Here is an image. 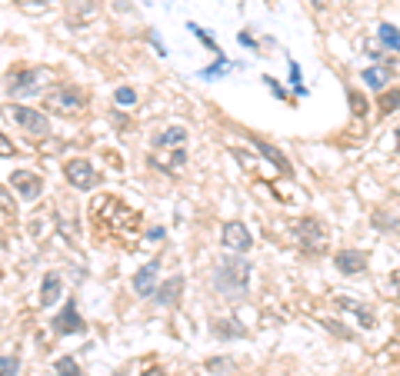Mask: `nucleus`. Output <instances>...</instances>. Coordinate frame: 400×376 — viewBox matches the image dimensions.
Wrapping results in <instances>:
<instances>
[{
	"instance_id": "obj_1",
	"label": "nucleus",
	"mask_w": 400,
	"mask_h": 376,
	"mask_svg": "<svg viewBox=\"0 0 400 376\" xmlns=\"http://www.w3.org/2000/svg\"><path fill=\"white\" fill-rule=\"evenodd\" d=\"M87 220H91L93 240L121 243V237H130L140 226V213L130 210L127 203H121L117 196L100 194V196H93V203L87 207Z\"/></svg>"
},
{
	"instance_id": "obj_2",
	"label": "nucleus",
	"mask_w": 400,
	"mask_h": 376,
	"mask_svg": "<svg viewBox=\"0 0 400 376\" xmlns=\"http://www.w3.org/2000/svg\"><path fill=\"white\" fill-rule=\"evenodd\" d=\"M214 286H217V293H224V297H244L247 286H250V263H247L244 256L220 260L214 270Z\"/></svg>"
},
{
	"instance_id": "obj_3",
	"label": "nucleus",
	"mask_w": 400,
	"mask_h": 376,
	"mask_svg": "<svg viewBox=\"0 0 400 376\" xmlns=\"http://www.w3.org/2000/svg\"><path fill=\"white\" fill-rule=\"evenodd\" d=\"M293 237H297V243L307 250L310 256H317L327 250V226L317 220V217H300L297 224H293Z\"/></svg>"
},
{
	"instance_id": "obj_4",
	"label": "nucleus",
	"mask_w": 400,
	"mask_h": 376,
	"mask_svg": "<svg viewBox=\"0 0 400 376\" xmlns=\"http://www.w3.org/2000/svg\"><path fill=\"white\" fill-rule=\"evenodd\" d=\"M47 74L44 70H33V67H20V70H10L7 74V93L14 97H27V93H40Z\"/></svg>"
},
{
	"instance_id": "obj_5",
	"label": "nucleus",
	"mask_w": 400,
	"mask_h": 376,
	"mask_svg": "<svg viewBox=\"0 0 400 376\" xmlns=\"http://www.w3.org/2000/svg\"><path fill=\"white\" fill-rule=\"evenodd\" d=\"M63 177L70 180V187H77V190H93L100 177H97V170H93L91 160H84V157H74V160H67L63 164Z\"/></svg>"
},
{
	"instance_id": "obj_6",
	"label": "nucleus",
	"mask_w": 400,
	"mask_h": 376,
	"mask_svg": "<svg viewBox=\"0 0 400 376\" xmlns=\"http://www.w3.org/2000/svg\"><path fill=\"white\" fill-rule=\"evenodd\" d=\"M54 113H63V117H77V113H84V97H80L77 91H67V87H54V91L47 93L44 100Z\"/></svg>"
},
{
	"instance_id": "obj_7",
	"label": "nucleus",
	"mask_w": 400,
	"mask_h": 376,
	"mask_svg": "<svg viewBox=\"0 0 400 376\" xmlns=\"http://www.w3.org/2000/svg\"><path fill=\"white\" fill-rule=\"evenodd\" d=\"M7 113H10V117H14V123H20V127H24L31 136H47V134H50V120H47V113L33 110V107L14 104Z\"/></svg>"
},
{
	"instance_id": "obj_8",
	"label": "nucleus",
	"mask_w": 400,
	"mask_h": 376,
	"mask_svg": "<svg viewBox=\"0 0 400 376\" xmlns=\"http://www.w3.org/2000/svg\"><path fill=\"white\" fill-rule=\"evenodd\" d=\"M220 243H224V250H231V253H247V250L254 246V237H250V230H247L244 224L231 220V224H224V230H220Z\"/></svg>"
},
{
	"instance_id": "obj_9",
	"label": "nucleus",
	"mask_w": 400,
	"mask_h": 376,
	"mask_svg": "<svg viewBox=\"0 0 400 376\" xmlns=\"http://www.w3.org/2000/svg\"><path fill=\"white\" fill-rule=\"evenodd\" d=\"M7 183H10L24 200H37V196L44 194V177L33 173V170H14V173L7 177Z\"/></svg>"
},
{
	"instance_id": "obj_10",
	"label": "nucleus",
	"mask_w": 400,
	"mask_h": 376,
	"mask_svg": "<svg viewBox=\"0 0 400 376\" xmlns=\"http://www.w3.org/2000/svg\"><path fill=\"white\" fill-rule=\"evenodd\" d=\"M334 267L344 276H357V273L367 270V253H360V250H337L334 253Z\"/></svg>"
},
{
	"instance_id": "obj_11",
	"label": "nucleus",
	"mask_w": 400,
	"mask_h": 376,
	"mask_svg": "<svg viewBox=\"0 0 400 376\" xmlns=\"http://www.w3.org/2000/svg\"><path fill=\"white\" fill-rule=\"evenodd\" d=\"M157 273H160V263H157V260H151L147 267H140V270L134 273V293H137V297H154Z\"/></svg>"
},
{
	"instance_id": "obj_12",
	"label": "nucleus",
	"mask_w": 400,
	"mask_h": 376,
	"mask_svg": "<svg viewBox=\"0 0 400 376\" xmlns=\"http://www.w3.org/2000/svg\"><path fill=\"white\" fill-rule=\"evenodd\" d=\"M97 17V3L93 0H67V24L70 27H87Z\"/></svg>"
},
{
	"instance_id": "obj_13",
	"label": "nucleus",
	"mask_w": 400,
	"mask_h": 376,
	"mask_svg": "<svg viewBox=\"0 0 400 376\" xmlns=\"http://www.w3.org/2000/svg\"><path fill=\"white\" fill-rule=\"evenodd\" d=\"M54 330L61 333V336H70V333H80V330H84V320H80L77 303H74V300H67V306H63L61 313H57V320H54Z\"/></svg>"
},
{
	"instance_id": "obj_14",
	"label": "nucleus",
	"mask_w": 400,
	"mask_h": 376,
	"mask_svg": "<svg viewBox=\"0 0 400 376\" xmlns=\"http://www.w3.org/2000/svg\"><path fill=\"white\" fill-rule=\"evenodd\" d=\"M180 290H184V276H170L167 283L154 293V300L160 303V306H177V303H180Z\"/></svg>"
},
{
	"instance_id": "obj_15",
	"label": "nucleus",
	"mask_w": 400,
	"mask_h": 376,
	"mask_svg": "<svg viewBox=\"0 0 400 376\" xmlns=\"http://www.w3.org/2000/svg\"><path fill=\"white\" fill-rule=\"evenodd\" d=\"M151 164H154L157 170H164V173H180V170L187 166V153L180 150V147H177L174 153H167V157L154 153V157H151Z\"/></svg>"
},
{
	"instance_id": "obj_16",
	"label": "nucleus",
	"mask_w": 400,
	"mask_h": 376,
	"mask_svg": "<svg viewBox=\"0 0 400 376\" xmlns=\"http://www.w3.org/2000/svg\"><path fill=\"white\" fill-rule=\"evenodd\" d=\"M254 147H257V150H261L263 157L270 160V164L277 166V170H280V173H284V177H291V173H293V166L287 164V157H284V153H280L277 147H270L267 140H257V136H254Z\"/></svg>"
},
{
	"instance_id": "obj_17",
	"label": "nucleus",
	"mask_w": 400,
	"mask_h": 376,
	"mask_svg": "<svg viewBox=\"0 0 400 376\" xmlns=\"http://www.w3.org/2000/svg\"><path fill=\"white\" fill-rule=\"evenodd\" d=\"M390 77H394V70H390L387 63H377V67H367V70L360 74V80L367 84L370 91H384V87H387V80H390Z\"/></svg>"
},
{
	"instance_id": "obj_18",
	"label": "nucleus",
	"mask_w": 400,
	"mask_h": 376,
	"mask_svg": "<svg viewBox=\"0 0 400 376\" xmlns=\"http://www.w3.org/2000/svg\"><path fill=\"white\" fill-rule=\"evenodd\" d=\"M57 297H61V276H57V273H47L44 286H40V306L57 303Z\"/></svg>"
},
{
	"instance_id": "obj_19",
	"label": "nucleus",
	"mask_w": 400,
	"mask_h": 376,
	"mask_svg": "<svg viewBox=\"0 0 400 376\" xmlns=\"http://www.w3.org/2000/svg\"><path fill=\"white\" fill-rule=\"evenodd\" d=\"M184 140H187V130H184V127H167L164 134L154 136V147H157V150H160V147H180Z\"/></svg>"
},
{
	"instance_id": "obj_20",
	"label": "nucleus",
	"mask_w": 400,
	"mask_h": 376,
	"mask_svg": "<svg viewBox=\"0 0 400 376\" xmlns=\"http://www.w3.org/2000/svg\"><path fill=\"white\" fill-rule=\"evenodd\" d=\"M337 306H340V310H351V313L357 316V323H364L367 330H374V327H377V316L370 313L367 306H360V303H354V300H340Z\"/></svg>"
},
{
	"instance_id": "obj_21",
	"label": "nucleus",
	"mask_w": 400,
	"mask_h": 376,
	"mask_svg": "<svg viewBox=\"0 0 400 376\" xmlns=\"http://www.w3.org/2000/svg\"><path fill=\"white\" fill-rule=\"evenodd\" d=\"M377 37H380V44H384L387 50L400 54V31L394 24H380V27H377Z\"/></svg>"
},
{
	"instance_id": "obj_22",
	"label": "nucleus",
	"mask_w": 400,
	"mask_h": 376,
	"mask_svg": "<svg viewBox=\"0 0 400 376\" xmlns=\"http://www.w3.org/2000/svg\"><path fill=\"white\" fill-rule=\"evenodd\" d=\"M400 110V87H390V91L380 93V113H397Z\"/></svg>"
},
{
	"instance_id": "obj_23",
	"label": "nucleus",
	"mask_w": 400,
	"mask_h": 376,
	"mask_svg": "<svg viewBox=\"0 0 400 376\" xmlns=\"http://www.w3.org/2000/svg\"><path fill=\"white\" fill-rule=\"evenodd\" d=\"M207 370H210L214 376H231V373H233V360L214 357V360H207Z\"/></svg>"
},
{
	"instance_id": "obj_24",
	"label": "nucleus",
	"mask_w": 400,
	"mask_h": 376,
	"mask_svg": "<svg viewBox=\"0 0 400 376\" xmlns=\"http://www.w3.org/2000/svg\"><path fill=\"white\" fill-rule=\"evenodd\" d=\"M57 373L61 376H80L77 360H74V357H61V360H57Z\"/></svg>"
},
{
	"instance_id": "obj_25",
	"label": "nucleus",
	"mask_w": 400,
	"mask_h": 376,
	"mask_svg": "<svg viewBox=\"0 0 400 376\" xmlns=\"http://www.w3.org/2000/svg\"><path fill=\"white\" fill-rule=\"evenodd\" d=\"M347 97H351V110H354L357 117H364V113H367V100H364L357 91H347Z\"/></svg>"
},
{
	"instance_id": "obj_26",
	"label": "nucleus",
	"mask_w": 400,
	"mask_h": 376,
	"mask_svg": "<svg viewBox=\"0 0 400 376\" xmlns=\"http://www.w3.org/2000/svg\"><path fill=\"white\" fill-rule=\"evenodd\" d=\"M114 100H117V104H123V107H130L134 100H137V93L130 91V87H117V93H114Z\"/></svg>"
},
{
	"instance_id": "obj_27",
	"label": "nucleus",
	"mask_w": 400,
	"mask_h": 376,
	"mask_svg": "<svg viewBox=\"0 0 400 376\" xmlns=\"http://www.w3.org/2000/svg\"><path fill=\"white\" fill-rule=\"evenodd\" d=\"M187 27H190V31L197 33L200 40H203V44H207V47H210V50H214V54H217V44H214V37H210V33H203V31H200V27H197V24H187Z\"/></svg>"
},
{
	"instance_id": "obj_28",
	"label": "nucleus",
	"mask_w": 400,
	"mask_h": 376,
	"mask_svg": "<svg viewBox=\"0 0 400 376\" xmlns=\"http://www.w3.org/2000/svg\"><path fill=\"white\" fill-rule=\"evenodd\" d=\"M3 376H17V357H3Z\"/></svg>"
},
{
	"instance_id": "obj_29",
	"label": "nucleus",
	"mask_w": 400,
	"mask_h": 376,
	"mask_svg": "<svg viewBox=\"0 0 400 376\" xmlns=\"http://www.w3.org/2000/svg\"><path fill=\"white\" fill-rule=\"evenodd\" d=\"M37 3H40V7H47L50 0H20V7H27V10H31V7H37Z\"/></svg>"
},
{
	"instance_id": "obj_30",
	"label": "nucleus",
	"mask_w": 400,
	"mask_h": 376,
	"mask_svg": "<svg viewBox=\"0 0 400 376\" xmlns=\"http://www.w3.org/2000/svg\"><path fill=\"white\" fill-rule=\"evenodd\" d=\"M144 376H167L160 366H151V370H144Z\"/></svg>"
},
{
	"instance_id": "obj_31",
	"label": "nucleus",
	"mask_w": 400,
	"mask_h": 376,
	"mask_svg": "<svg viewBox=\"0 0 400 376\" xmlns=\"http://www.w3.org/2000/svg\"><path fill=\"white\" fill-rule=\"evenodd\" d=\"M310 3H314V10H323V7H327V0H310Z\"/></svg>"
},
{
	"instance_id": "obj_32",
	"label": "nucleus",
	"mask_w": 400,
	"mask_h": 376,
	"mask_svg": "<svg viewBox=\"0 0 400 376\" xmlns=\"http://www.w3.org/2000/svg\"><path fill=\"white\" fill-rule=\"evenodd\" d=\"M397 153H400V127H397Z\"/></svg>"
}]
</instances>
